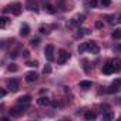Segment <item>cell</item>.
Masks as SVG:
<instances>
[{
	"label": "cell",
	"mask_w": 121,
	"mask_h": 121,
	"mask_svg": "<svg viewBox=\"0 0 121 121\" xmlns=\"http://www.w3.org/2000/svg\"><path fill=\"white\" fill-rule=\"evenodd\" d=\"M26 110H27V104H22V103H19V105H17V107H13L9 112H10L12 117H20L22 114H24Z\"/></svg>",
	"instance_id": "1"
},
{
	"label": "cell",
	"mask_w": 121,
	"mask_h": 121,
	"mask_svg": "<svg viewBox=\"0 0 121 121\" xmlns=\"http://www.w3.org/2000/svg\"><path fill=\"white\" fill-rule=\"evenodd\" d=\"M69 58H70V53H67L66 50H58V53H57V63L58 64H64Z\"/></svg>",
	"instance_id": "2"
},
{
	"label": "cell",
	"mask_w": 121,
	"mask_h": 121,
	"mask_svg": "<svg viewBox=\"0 0 121 121\" xmlns=\"http://www.w3.org/2000/svg\"><path fill=\"white\" fill-rule=\"evenodd\" d=\"M54 47L51 46V44H48V46H46V48H44V56H46V58L48 60V61H53L54 60Z\"/></svg>",
	"instance_id": "3"
},
{
	"label": "cell",
	"mask_w": 121,
	"mask_h": 121,
	"mask_svg": "<svg viewBox=\"0 0 121 121\" xmlns=\"http://www.w3.org/2000/svg\"><path fill=\"white\" fill-rule=\"evenodd\" d=\"M7 87H9V90L10 91H17L19 90V80L17 78H12V80H9L7 81Z\"/></svg>",
	"instance_id": "4"
},
{
	"label": "cell",
	"mask_w": 121,
	"mask_h": 121,
	"mask_svg": "<svg viewBox=\"0 0 121 121\" xmlns=\"http://www.w3.org/2000/svg\"><path fill=\"white\" fill-rule=\"evenodd\" d=\"M26 7H27V10H30V12H34V13L39 12V6H37V2H36V0H27Z\"/></svg>",
	"instance_id": "5"
},
{
	"label": "cell",
	"mask_w": 121,
	"mask_h": 121,
	"mask_svg": "<svg viewBox=\"0 0 121 121\" xmlns=\"http://www.w3.org/2000/svg\"><path fill=\"white\" fill-rule=\"evenodd\" d=\"M114 71H115V69H114L112 63H107V64L103 66V73H104L105 76H110V74H112Z\"/></svg>",
	"instance_id": "6"
},
{
	"label": "cell",
	"mask_w": 121,
	"mask_h": 121,
	"mask_svg": "<svg viewBox=\"0 0 121 121\" xmlns=\"http://www.w3.org/2000/svg\"><path fill=\"white\" fill-rule=\"evenodd\" d=\"M10 12L13 14H16V16H19L22 13V4L20 3H14L13 6H10Z\"/></svg>",
	"instance_id": "7"
},
{
	"label": "cell",
	"mask_w": 121,
	"mask_h": 121,
	"mask_svg": "<svg viewBox=\"0 0 121 121\" xmlns=\"http://www.w3.org/2000/svg\"><path fill=\"white\" fill-rule=\"evenodd\" d=\"M84 22V16L83 14H78V16H76L71 22H70V26H77V24H81Z\"/></svg>",
	"instance_id": "8"
},
{
	"label": "cell",
	"mask_w": 121,
	"mask_h": 121,
	"mask_svg": "<svg viewBox=\"0 0 121 121\" xmlns=\"http://www.w3.org/2000/svg\"><path fill=\"white\" fill-rule=\"evenodd\" d=\"M37 78H39V76H37L36 71H29V73L26 74V80H27L29 83H33V81H36Z\"/></svg>",
	"instance_id": "9"
},
{
	"label": "cell",
	"mask_w": 121,
	"mask_h": 121,
	"mask_svg": "<svg viewBox=\"0 0 121 121\" xmlns=\"http://www.w3.org/2000/svg\"><path fill=\"white\" fill-rule=\"evenodd\" d=\"M88 51L93 53V54H97V53H100V48H98V46L94 41H90L88 43Z\"/></svg>",
	"instance_id": "10"
},
{
	"label": "cell",
	"mask_w": 121,
	"mask_h": 121,
	"mask_svg": "<svg viewBox=\"0 0 121 121\" xmlns=\"http://www.w3.org/2000/svg\"><path fill=\"white\" fill-rule=\"evenodd\" d=\"M29 33H30V27H29L27 24H23V26L20 27V36L24 37V36H27Z\"/></svg>",
	"instance_id": "11"
},
{
	"label": "cell",
	"mask_w": 121,
	"mask_h": 121,
	"mask_svg": "<svg viewBox=\"0 0 121 121\" xmlns=\"http://www.w3.org/2000/svg\"><path fill=\"white\" fill-rule=\"evenodd\" d=\"M37 103H39L40 105H44V107H46V105H48L51 101H50V98H47V97H44V95H43V97H40V98L37 100Z\"/></svg>",
	"instance_id": "12"
},
{
	"label": "cell",
	"mask_w": 121,
	"mask_h": 121,
	"mask_svg": "<svg viewBox=\"0 0 121 121\" xmlns=\"http://www.w3.org/2000/svg\"><path fill=\"white\" fill-rule=\"evenodd\" d=\"M9 22H10V19L6 17V16H3L2 19H0V29H6V26L9 24Z\"/></svg>",
	"instance_id": "13"
},
{
	"label": "cell",
	"mask_w": 121,
	"mask_h": 121,
	"mask_svg": "<svg viewBox=\"0 0 121 121\" xmlns=\"http://www.w3.org/2000/svg\"><path fill=\"white\" fill-rule=\"evenodd\" d=\"M111 63H112L115 71H120L121 70V58H114V61H111Z\"/></svg>",
	"instance_id": "14"
},
{
	"label": "cell",
	"mask_w": 121,
	"mask_h": 121,
	"mask_svg": "<svg viewBox=\"0 0 121 121\" xmlns=\"http://www.w3.org/2000/svg\"><path fill=\"white\" fill-rule=\"evenodd\" d=\"M93 84H91V81H88V80H84V81H80V87L83 88V90H88L90 87H91Z\"/></svg>",
	"instance_id": "15"
},
{
	"label": "cell",
	"mask_w": 121,
	"mask_h": 121,
	"mask_svg": "<svg viewBox=\"0 0 121 121\" xmlns=\"http://www.w3.org/2000/svg\"><path fill=\"white\" fill-rule=\"evenodd\" d=\"M17 101H19V103H22V104H29V103L31 101V97H30V95H22Z\"/></svg>",
	"instance_id": "16"
},
{
	"label": "cell",
	"mask_w": 121,
	"mask_h": 121,
	"mask_svg": "<svg viewBox=\"0 0 121 121\" xmlns=\"http://www.w3.org/2000/svg\"><path fill=\"white\" fill-rule=\"evenodd\" d=\"M111 36H112L114 40H120V39H121V29H115Z\"/></svg>",
	"instance_id": "17"
},
{
	"label": "cell",
	"mask_w": 121,
	"mask_h": 121,
	"mask_svg": "<svg viewBox=\"0 0 121 121\" xmlns=\"http://www.w3.org/2000/svg\"><path fill=\"white\" fill-rule=\"evenodd\" d=\"M86 34H90V30H88V29H78L77 37H83V36H86Z\"/></svg>",
	"instance_id": "18"
},
{
	"label": "cell",
	"mask_w": 121,
	"mask_h": 121,
	"mask_svg": "<svg viewBox=\"0 0 121 121\" xmlns=\"http://www.w3.org/2000/svg\"><path fill=\"white\" fill-rule=\"evenodd\" d=\"M95 117H97V115H95L93 111H87V112L84 114V118L88 120V121H90V120H95Z\"/></svg>",
	"instance_id": "19"
},
{
	"label": "cell",
	"mask_w": 121,
	"mask_h": 121,
	"mask_svg": "<svg viewBox=\"0 0 121 121\" xmlns=\"http://www.w3.org/2000/svg\"><path fill=\"white\" fill-rule=\"evenodd\" d=\"M44 10H46L47 13H50V14H54V13H56V9H54L53 6H50V4H44Z\"/></svg>",
	"instance_id": "20"
},
{
	"label": "cell",
	"mask_w": 121,
	"mask_h": 121,
	"mask_svg": "<svg viewBox=\"0 0 121 121\" xmlns=\"http://www.w3.org/2000/svg\"><path fill=\"white\" fill-rule=\"evenodd\" d=\"M86 50H88V43H81L78 46V53H84Z\"/></svg>",
	"instance_id": "21"
},
{
	"label": "cell",
	"mask_w": 121,
	"mask_h": 121,
	"mask_svg": "<svg viewBox=\"0 0 121 121\" xmlns=\"http://www.w3.org/2000/svg\"><path fill=\"white\" fill-rule=\"evenodd\" d=\"M117 91H118V86H115V84H112L111 87L107 88V93H108V94H114V93H117Z\"/></svg>",
	"instance_id": "22"
},
{
	"label": "cell",
	"mask_w": 121,
	"mask_h": 121,
	"mask_svg": "<svg viewBox=\"0 0 121 121\" xmlns=\"http://www.w3.org/2000/svg\"><path fill=\"white\" fill-rule=\"evenodd\" d=\"M104 118H105V120H114V112H111V111L105 112V114H104Z\"/></svg>",
	"instance_id": "23"
},
{
	"label": "cell",
	"mask_w": 121,
	"mask_h": 121,
	"mask_svg": "<svg viewBox=\"0 0 121 121\" xmlns=\"http://www.w3.org/2000/svg\"><path fill=\"white\" fill-rule=\"evenodd\" d=\"M43 73H44V74H50V73H51V66H50V64H46V67L43 69Z\"/></svg>",
	"instance_id": "24"
},
{
	"label": "cell",
	"mask_w": 121,
	"mask_h": 121,
	"mask_svg": "<svg viewBox=\"0 0 121 121\" xmlns=\"http://www.w3.org/2000/svg\"><path fill=\"white\" fill-rule=\"evenodd\" d=\"M101 6H104V7H108L110 4H111V0H101Z\"/></svg>",
	"instance_id": "25"
},
{
	"label": "cell",
	"mask_w": 121,
	"mask_h": 121,
	"mask_svg": "<svg viewBox=\"0 0 121 121\" xmlns=\"http://www.w3.org/2000/svg\"><path fill=\"white\" fill-rule=\"evenodd\" d=\"M39 44H40V40H39V39H33V40H31V46H33V47H37Z\"/></svg>",
	"instance_id": "26"
},
{
	"label": "cell",
	"mask_w": 121,
	"mask_h": 121,
	"mask_svg": "<svg viewBox=\"0 0 121 121\" xmlns=\"http://www.w3.org/2000/svg\"><path fill=\"white\" fill-rule=\"evenodd\" d=\"M7 70H9V71H17V66H16V64H10V66L7 67Z\"/></svg>",
	"instance_id": "27"
},
{
	"label": "cell",
	"mask_w": 121,
	"mask_h": 121,
	"mask_svg": "<svg viewBox=\"0 0 121 121\" xmlns=\"http://www.w3.org/2000/svg\"><path fill=\"white\" fill-rule=\"evenodd\" d=\"M29 67H37V61H27Z\"/></svg>",
	"instance_id": "28"
},
{
	"label": "cell",
	"mask_w": 121,
	"mask_h": 121,
	"mask_svg": "<svg viewBox=\"0 0 121 121\" xmlns=\"http://www.w3.org/2000/svg\"><path fill=\"white\" fill-rule=\"evenodd\" d=\"M97 4H98L97 0H91V2H90V7H97Z\"/></svg>",
	"instance_id": "29"
},
{
	"label": "cell",
	"mask_w": 121,
	"mask_h": 121,
	"mask_svg": "<svg viewBox=\"0 0 121 121\" xmlns=\"http://www.w3.org/2000/svg\"><path fill=\"white\" fill-rule=\"evenodd\" d=\"M114 19H115L114 16H107V22H108V23H114V22H115Z\"/></svg>",
	"instance_id": "30"
},
{
	"label": "cell",
	"mask_w": 121,
	"mask_h": 121,
	"mask_svg": "<svg viewBox=\"0 0 121 121\" xmlns=\"http://www.w3.org/2000/svg\"><path fill=\"white\" fill-rule=\"evenodd\" d=\"M29 56H30V51H29V50H24V51H23V57H24V58H29Z\"/></svg>",
	"instance_id": "31"
},
{
	"label": "cell",
	"mask_w": 121,
	"mask_h": 121,
	"mask_svg": "<svg viewBox=\"0 0 121 121\" xmlns=\"http://www.w3.org/2000/svg\"><path fill=\"white\" fill-rule=\"evenodd\" d=\"M112 84H115V86H121V78H115Z\"/></svg>",
	"instance_id": "32"
},
{
	"label": "cell",
	"mask_w": 121,
	"mask_h": 121,
	"mask_svg": "<svg viewBox=\"0 0 121 121\" xmlns=\"http://www.w3.org/2000/svg\"><path fill=\"white\" fill-rule=\"evenodd\" d=\"M95 27H97V29H101V27H103V23H101V22H97V23H95Z\"/></svg>",
	"instance_id": "33"
},
{
	"label": "cell",
	"mask_w": 121,
	"mask_h": 121,
	"mask_svg": "<svg viewBox=\"0 0 121 121\" xmlns=\"http://www.w3.org/2000/svg\"><path fill=\"white\" fill-rule=\"evenodd\" d=\"M0 95H2V97H4V95H6V90H4V88L0 90Z\"/></svg>",
	"instance_id": "34"
},
{
	"label": "cell",
	"mask_w": 121,
	"mask_h": 121,
	"mask_svg": "<svg viewBox=\"0 0 121 121\" xmlns=\"http://www.w3.org/2000/svg\"><path fill=\"white\" fill-rule=\"evenodd\" d=\"M10 57H12V58H16V57H17V53H16V51H14V53H10Z\"/></svg>",
	"instance_id": "35"
},
{
	"label": "cell",
	"mask_w": 121,
	"mask_h": 121,
	"mask_svg": "<svg viewBox=\"0 0 121 121\" xmlns=\"http://www.w3.org/2000/svg\"><path fill=\"white\" fill-rule=\"evenodd\" d=\"M40 33H47V30L44 27H40Z\"/></svg>",
	"instance_id": "36"
},
{
	"label": "cell",
	"mask_w": 121,
	"mask_h": 121,
	"mask_svg": "<svg viewBox=\"0 0 121 121\" xmlns=\"http://www.w3.org/2000/svg\"><path fill=\"white\" fill-rule=\"evenodd\" d=\"M118 22H120V23H121V16H120V17H118Z\"/></svg>",
	"instance_id": "37"
},
{
	"label": "cell",
	"mask_w": 121,
	"mask_h": 121,
	"mask_svg": "<svg viewBox=\"0 0 121 121\" xmlns=\"http://www.w3.org/2000/svg\"><path fill=\"white\" fill-rule=\"evenodd\" d=\"M118 50H121V46H118Z\"/></svg>",
	"instance_id": "38"
}]
</instances>
